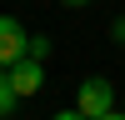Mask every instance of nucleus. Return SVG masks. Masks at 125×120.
<instances>
[{"label":"nucleus","instance_id":"obj_4","mask_svg":"<svg viewBox=\"0 0 125 120\" xmlns=\"http://www.w3.org/2000/svg\"><path fill=\"white\" fill-rule=\"evenodd\" d=\"M15 105H20V95H15V85H10V75L0 70V115H10Z\"/></svg>","mask_w":125,"mask_h":120},{"label":"nucleus","instance_id":"obj_2","mask_svg":"<svg viewBox=\"0 0 125 120\" xmlns=\"http://www.w3.org/2000/svg\"><path fill=\"white\" fill-rule=\"evenodd\" d=\"M5 75H10V85H15V95L25 100V95H35V90L45 85V60H30V55H20L15 65H5Z\"/></svg>","mask_w":125,"mask_h":120},{"label":"nucleus","instance_id":"obj_9","mask_svg":"<svg viewBox=\"0 0 125 120\" xmlns=\"http://www.w3.org/2000/svg\"><path fill=\"white\" fill-rule=\"evenodd\" d=\"M60 5H85V0H60Z\"/></svg>","mask_w":125,"mask_h":120},{"label":"nucleus","instance_id":"obj_8","mask_svg":"<svg viewBox=\"0 0 125 120\" xmlns=\"http://www.w3.org/2000/svg\"><path fill=\"white\" fill-rule=\"evenodd\" d=\"M115 40H125V20H120V25H115Z\"/></svg>","mask_w":125,"mask_h":120},{"label":"nucleus","instance_id":"obj_5","mask_svg":"<svg viewBox=\"0 0 125 120\" xmlns=\"http://www.w3.org/2000/svg\"><path fill=\"white\" fill-rule=\"evenodd\" d=\"M25 55H30V60H45V55H50V40H45V35H30Z\"/></svg>","mask_w":125,"mask_h":120},{"label":"nucleus","instance_id":"obj_3","mask_svg":"<svg viewBox=\"0 0 125 120\" xmlns=\"http://www.w3.org/2000/svg\"><path fill=\"white\" fill-rule=\"evenodd\" d=\"M25 45H30L25 25H20L15 15H0V70H5V65H15V60L25 55Z\"/></svg>","mask_w":125,"mask_h":120},{"label":"nucleus","instance_id":"obj_7","mask_svg":"<svg viewBox=\"0 0 125 120\" xmlns=\"http://www.w3.org/2000/svg\"><path fill=\"white\" fill-rule=\"evenodd\" d=\"M100 120H125V115H120V110H105V115H100Z\"/></svg>","mask_w":125,"mask_h":120},{"label":"nucleus","instance_id":"obj_1","mask_svg":"<svg viewBox=\"0 0 125 120\" xmlns=\"http://www.w3.org/2000/svg\"><path fill=\"white\" fill-rule=\"evenodd\" d=\"M75 110L85 120H100L105 110H115V85H110L105 75H85L80 90H75Z\"/></svg>","mask_w":125,"mask_h":120},{"label":"nucleus","instance_id":"obj_6","mask_svg":"<svg viewBox=\"0 0 125 120\" xmlns=\"http://www.w3.org/2000/svg\"><path fill=\"white\" fill-rule=\"evenodd\" d=\"M50 120H85L80 110H60V115H50Z\"/></svg>","mask_w":125,"mask_h":120}]
</instances>
